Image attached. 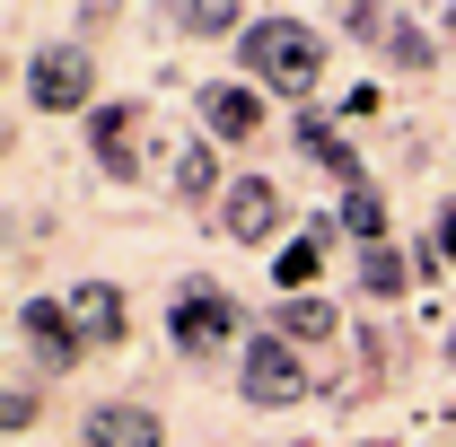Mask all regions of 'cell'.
<instances>
[{"label": "cell", "instance_id": "9a60e30c", "mask_svg": "<svg viewBox=\"0 0 456 447\" xmlns=\"http://www.w3.org/2000/svg\"><path fill=\"white\" fill-rule=\"evenodd\" d=\"M281 325H289V334H307V342H334V307H325V298H289Z\"/></svg>", "mask_w": 456, "mask_h": 447}, {"label": "cell", "instance_id": "7c38bea8", "mask_svg": "<svg viewBox=\"0 0 456 447\" xmlns=\"http://www.w3.org/2000/svg\"><path fill=\"white\" fill-rule=\"evenodd\" d=\"M316 264H325V237H298V246H281V264H273V280H281L289 298H307V280H316Z\"/></svg>", "mask_w": 456, "mask_h": 447}, {"label": "cell", "instance_id": "8992f818", "mask_svg": "<svg viewBox=\"0 0 456 447\" xmlns=\"http://www.w3.org/2000/svg\"><path fill=\"white\" fill-rule=\"evenodd\" d=\"M18 334H27V351H36L45 369H70V360H79V325H70V307H53V298H36V307L18 316Z\"/></svg>", "mask_w": 456, "mask_h": 447}, {"label": "cell", "instance_id": "2e32d148", "mask_svg": "<svg viewBox=\"0 0 456 447\" xmlns=\"http://www.w3.org/2000/svg\"><path fill=\"white\" fill-rule=\"evenodd\" d=\"M97 158L114 175H132V141H123V114H97Z\"/></svg>", "mask_w": 456, "mask_h": 447}, {"label": "cell", "instance_id": "5bb4252c", "mask_svg": "<svg viewBox=\"0 0 456 447\" xmlns=\"http://www.w3.org/2000/svg\"><path fill=\"white\" fill-rule=\"evenodd\" d=\"M360 289H369V298H395L403 289V255L395 246H369V255H360Z\"/></svg>", "mask_w": 456, "mask_h": 447}, {"label": "cell", "instance_id": "3957f363", "mask_svg": "<svg viewBox=\"0 0 456 447\" xmlns=\"http://www.w3.org/2000/svg\"><path fill=\"white\" fill-rule=\"evenodd\" d=\"M246 394H255V403H298V394H307V369L289 360V342H273V334L246 342Z\"/></svg>", "mask_w": 456, "mask_h": 447}, {"label": "cell", "instance_id": "277c9868", "mask_svg": "<svg viewBox=\"0 0 456 447\" xmlns=\"http://www.w3.org/2000/svg\"><path fill=\"white\" fill-rule=\"evenodd\" d=\"M88 88H97L88 53H45L36 70H27V97H36L45 114H61V106H88Z\"/></svg>", "mask_w": 456, "mask_h": 447}, {"label": "cell", "instance_id": "30bf717a", "mask_svg": "<svg viewBox=\"0 0 456 447\" xmlns=\"http://www.w3.org/2000/svg\"><path fill=\"white\" fill-rule=\"evenodd\" d=\"M70 325H79V342H123V298H114L106 280H88L70 298Z\"/></svg>", "mask_w": 456, "mask_h": 447}, {"label": "cell", "instance_id": "5b68a950", "mask_svg": "<svg viewBox=\"0 0 456 447\" xmlns=\"http://www.w3.org/2000/svg\"><path fill=\"white\" fill-rule=\"evenodd\" d=\"M228 237H237V246H264V237H273V228H281V193H273V184H264V175H246V184H228Z\"/></svg>", "mask_w": 456, "mask_h": 447}, {"label": "cell", "instance_id": "ffe728a7", "mask_svg": "<svg viewBox=\"0 0 456 447\" xmlns=\"http://www.w3.org/2000/svg\"><path fill=\"white\" fill-rule=\"evenodd\" d=\"M448 360H456V334H448Z\"/></svg>", "mask_w": 456, "mask_h": 447}, {"label": "cell", "instance_id": "52a82bcc", "mask_svg": "<svg viewBox=\"0 0 456 447\" xmlns=\"http://www.w3.org/2000/svg\"><path fill=\"white\" fill-rule=\"evenodd\" d=\"M202 123H211V141H255V123H264V106H255V88H237V79H220V88H202Z\"/></svg>", "mask_w": 456, "mask_h": 447}, {"label": "cell", "instance_id": "9c48e42d", "mask_svg": "<svg viewBox=\"0 0 456 447\" xmlns=\"http://www.w3.org/2000/svg\"><path fill=\"white\" fill-rule=\"evenodd\" d=\"M88 447H159V421L141 403H97L88 412Z\"/></svg>", "mask_w": 456, "mask_h": 447}, {"label": "cell", "instance_id": "8fae6325", "mask_svg": "<svg viewBox=\"0 0 456 447\" xmlns=\"http://www.w3.org/2000/svg\"><path fill=\"white\" fill-rule=\"evenodd\" d=\"M342 228H351V237H369V246H387V202H378V184H369V175L342 193Z\"/></svg>", "mask_w": 456, "mask_h": 447}, {"label": "cell", "instance_id": "6da1fadb", "mask_svg": "<svg viewBox=\"0 0 456 447\" xmlns=\"http://www.w3.org/2000/svg\"><path fill=\"white\" fill-rule=\"evenodd\" d=\"M246 61L273 97H316V70H325V45L298 27V18H255L246 27Z\"/></svg>", "mask_w": 456, "mask_h": 447}, {"label": "cell", "instance_id": "7a4b0ae2", "mask_svg": "<svg viewBox=\"0 0 456 447\" xmlns=\"http://www.w3.org/2000/svg\"><path fill=\"white\" fill-rule=\"evenodd\" d=\"M167 334L184 342V351H211V342H237V307H228L211 280H184L167 307Z\"/></svg>", "mask_w": 456, "mask_h": 447}, {"label": "cell", "instance_id": "d6986e66", "mask_svg": "<svg viewBox=\"0 0 456 447\" xmlns=\"http://www.w3.org/2000/svg\"><path fill=\"white\" fill-rule=\"evenodd\" d=\"M439 255H456V211H439Z\"/></svg>", "mask_w": 456, "mask_h": 447}, {"label": "cell", "instance_id": "ac0fdd59", "mask_svg": "<svg viewBox=\"0 0 456 447\" xmlns=\"http://www.w3.org/2000/svg\"><path fill=\"white\" fill-rule=\"evenodd\" d=\"M237 27V9H184V36H228Z\"/></svg>", "mask_w": 456, "mask_h": 447}, {"label": "cell", "instance_id": "ba28073f", "mask_svg": "<svg viewBox=\"0 0 456 447\" xmlns=\"http://www.w3.org/2000/svg\"><path fill=\"white\" fill-rule=\"evenodd\" d=\"M351 27H360L369 45H387V53H395L403 70H421V61H430V45H421V27H412V18H395V9H351Z\"/></svg>", "mask_w": 456, "mask_h": 447}, {"label": "cell", "instance_id": "4fadbf2b", "mask_svg": "<svg viewBox=\"0 0 456 447\" xmlns=\"http://www.w3.org/2000/svg\"><path fill=\"white\" fill-rule=\"evenodd\" d=\"M298 150H307L316 167H334V175H351V184H360V167H351V150H342V141H334V132H325V123H316V114L298 123Z\"/></svg>", "mask_w": 456, "mask_h": 447}, {"label": "cell", "instance_id": "e0dca14e", "mask_svg": "<svg viewBox=\"0 0 456 447\" xmlns=\"http://www.w3.org/2000/svg\"><path fill=\"white\" fill-rule=\"evenodd\" d=\"M175 193H211V150H184L175 158Z\"/></svg>", "mask_w": 456, "mask_h": 447}]
</instances>
